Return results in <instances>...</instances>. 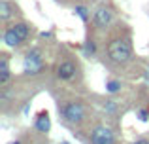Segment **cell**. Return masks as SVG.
Masks as SVG:
<instances>
[{
  "label": "cell",
  "instance_id": "cell-11",
  "mask_svg": "<svg viewBox=\"0 0 149 144\" xmlns=\"http://www.w3.org/2000/svg\"><path fill=\"white\" fill-rule=\"evenodd\" d=\"M11 4L8 2V0H0V19L2 21H8V19L11 17Z\"/></svg>",
  "mask_w": 149,
  "mask_h": 144
},
{
  "label": "cell",
  "instance_id": "cell-20",
  "mask_svg": "<svg viewBox=\"0 0 149 144\" xmlns=\"http://www.w3.org/2000/svg\"><path fill=\"white\" fill-rule=\"evenodd\" d=\"M61 144H68V142H61Z\"/></svg>",
  "mask_w": 149,
  "mask_h": 144
},
{
  "label": "cell",
  "instance_id": "cell-8",
  "mask_svg": "<svg viewBox=\"0 0 149 144\" xmlns=\"http://www.w3.org/2000/svg\"><path fill=\"white\" fill-rule=\"evenodd\" d=\"M2 38H4V44H6L8 48H17V46L23 42L21 38H19V34L15 32V30L11 29V27L4 30V36H2Z\"/></svg>",
  "mask_w": 149,
  "mask_h": 144
},
{
  "label": "cell",
  "instance_id": "cell-5",
  "mask_svg": "<svg viewBox=\"0 0 149 144\" xmlns=\"http://www.w3.org/2000/svg\"><path fill=\"white\" fill-rule=\"evenodd\" d=\"M93 23H95L96 29H106V27H109V23H111V10L106 6H100L98 10L95 11V15H93Z\"/></svg>",
  "mask_w": 149,
  "mask_h": 144
},
{
  "label": "cell",
  "instance_id": "cell-18",
  "mask_svg": "<svg viewBox=\"0 0 149 144\" xmlns=\"http://www.w3.org/2000/svg\"><path fill=\"white\" fill-rule=\"evenodd\" d=\"M146 80H147V84H149V70H147V74H146Z\"/></svg>",
  "mask_w": 149,
  "mask_h": 144
},
{
  "label": "cell",
  "instance_id": "cell-19",
  "mask_svg": "<svg viewBox=\"0 0 149 144\" xmlns=\"http://www.w3.org/2000/svg\"><path fill=\"white\" fill-rule=\"evenodd\" d=\"M11 144H19V142H11Z\"/></svg>",
  "mask_w": 149,
  "mask_h": 144
},
{
  "label": "cell",
  "instance_id": "cell-12",
  "mask_svg": "<svg viewBox=\"0 0 149 144\" xmlns=\"http://www.w3.org/2000/svg\"><path fill=\"white\" fill-rule=\"evenodd\" d=\"M95 51H96V44L93 40H87L83 44V55L85 57H93V55H95Z\"/></svg>",
  "mask_w": 149,
  "mask_h": 144
},
{
  "label": "cell",
  "instance_id": "cell-13",
  "mask_svg": "<svg viewBox=\"0 0 149 144\" xmlns=\"http://www.w3.org/2000/svg\"><path fill=\"white\" fill-rule=\"evenodd\" d=\"M121 89V81L119 80H109L108 84H106V91L108 93H117Z\"/></svg>",
  "mask_w": 149,
  "mask_h": 144
},
{
  "label": "cell",
  "instance_id": "cell-6",
  "mask_svg": "<svg viewBox=\"0 0 149 144\" xmlns=\"http://www.w3.org/2000/svg\"><path fill=\"white\" fill-rule=\"evenodd\" d=\"M76 70L77 68H76V65H74L72 61H62V63L57 67V76L61 78V80L68 81V80H72V78L76 76Z\"/></svg>",
  "mask_w": 149,
  "mask_h": 144
},
{
  "label": "cell",
  "instance_id": "cell-15",
  "mask_svg": "<svg viewBox=\"0 0 149 144\" xmlns=\"http://www.w3.org/2000/svg\"><path fill=\"white\" fill-rule=\"evenodd\" d=\"M104 110H106V112H109V114H113V112L117 110V104L113 103V100H106V104H104Z\"/></svg>",
  "mask_w": 149,
  "mask_h": 144
},
{
  "label": "cell",
  "instance_id": "cell-16",
  "mask_svg": "<svg viewBox=\"0 0 149 144\" xmlns=\"http://www.w3.org/2000/svg\"><path fill=\"white\" fill-rule=\"evenodd\" d=\"M140 118V122H147L149 119V112L147 110H138V114H136Z\"/></svg>",
  "mask_w": 149,
  "mask_h": 144
},
{
  "label": "cell",
  "instance_id": "cell-3",
  "mask_svg": "<svg viewBox=\"0 0 149 144\" xmlns=\"http://www.w3.org/2000/svg\"><path fill=\"white\" fill-rule=\"evenodd\" d=\"M62 116H64V119H66V122H70V123H79L81 119L85 118L83 104L76 103V100L66 103L64 106H62Z\"/></svg>",
  "mask_w": 149,
  "mask_h": 144
},
{
  "label": "cell",
  "instance_id": "cell-10",
  "mask_svg": "<svg viewBox=\"0 0 149 144\" xmlns=\"http://www.w3.org/2000/svg\"><path fill=\"white\" fill-rule=\"evenodd\" d=\"M11 29L19 34V38H21L23 42L30 36V25L29 23H15V25H11Z\"/></svg>",
  "mask_w": 149,
  "mask_h": 144
},
{
  "label": "cell",
  "instance_id": "cell-17",
  "mask_svg": "<svg viewBox=\"0 0 149 144\" xmlns=\"http://www.w3.org/2000/svg\"><path fill=\"white\" fill-rule=\"evenodd\" d=\"M134 144H149V140H146V138H142V140H136Z\"/></svg>",
  "mask_w": 149,
  "mask_h": 144
},
{
  "label": "cell",
  "instance_id": "cell-9",
  "mask_svg": "<svg viewBox=\"0 0 149 144\" xmlns=\"http://www.w3.org/2000/svg\"><path fill=\"white\" fill-rule=\"evenodd\" d=\"M10 80V63L8 55H0V85H6Z\"/></svg>",
  "mask_w": 149,
  "mask_h": 144
},
{
  "label": "cell",
  "instance_id": "cell-14",
  "mask_svg": "<svg viewBox=\"0 0 149 144\" xmlns=\"http://www.w3.org/2000/svg\"><path fill=\"white\" fill-rule=\"evenodd\" d=\"M76 13L81 17V21H85V23L89 21V10L85 6H76Z\"/></svg>",
  "mask_w": 149,
  "mask_h": 144
},
{
  "label": "cell",
  "instance_id": "cell-4",
  "mask_svg": "<svg viewBox=\"0 0 149 144\" xmlns=\"http://www.w3.org/2000/svg\"><path fill=\"white\" fill-rule=\"evenodd\" d=\"M113 142H115V137H113V131L109 127L98 125L91 133V144H113Z\"/></svg>",
  "mask_w": 149,
  "mask_h": 144
},
{
  "label": "cell",
  "instance_id": "cell-7",
  "mask_svg": "<svg viewBox=\"0 0 149 144\" xmlns=\"http://www.w3.org/2000/svg\"><path fill=\"white\" fill-rule=\"evenodd\" d=\"M34 127H36L40 133H47L51 129V119H49V114L47 112H40L36 118V122H34Z\"/></svg>",
  "mask_w": 149,
  "mask_h": 144
},
{
  "label": "cell",
  "instance_id": "cell-1",
  "mask_svg": "<svg viewBox=\"0 0 149 144\" xmlns=\"http://www.w3.org/2000/svg\"><path fill=\"white\" fill-rule=\"evenodd\" d=\"M108 55L113 63H127L132 57V46L128 38H117L109 42L108 46Z\"/></svg>",
  "mask_w": 149,
  "mask_h": 144
},
{
  "label": "cell",
  "instance_id": "cell-2",
  "mask_svg": "<svg viewBox=\"0 0 149 144\" xmlns=\"http://www.w3.org/2000/svg\"><path fill=\"white\" fill-rule=\"evenodd\" d=\"M23 70H25V74H40L44 70V59H42L40 49H32V51L26 53Z\"/></svg>",
  "mask_w": 149,
  "mask_h": 144
}]
</instances>
